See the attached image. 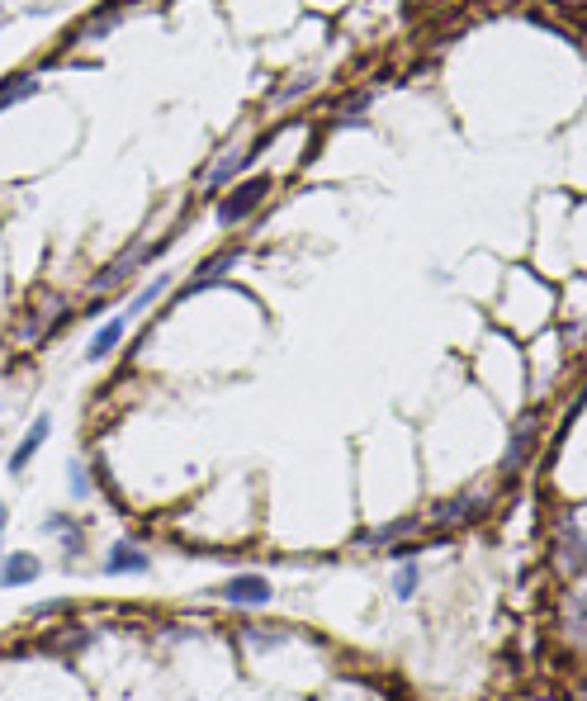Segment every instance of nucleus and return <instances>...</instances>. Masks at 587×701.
<instances>
[{
    "label": "nucleus",
    "mask_w": 587,
    "mask_h": 701,
    "mask_svg": "<svg viewBox=\"0 0 587 701\" xmlns=\"http://www.w3.org/2000/svg\"><path fill=\"white\" fill-rule=\"evenodd\" d=\"M38 574H43V564L29 550H15V555L0 559V588H29Z\"/></svg>",
    "instance_id": "f03ea898"
},
{
    "label": "nucleus",
    "mask_w": 587,
    "mask_h": 701,
    "mask_svg": "<svg viewBox=\"0 0 587 701\" xmlns=\"http://www.w3.org/2000/svg\"><path fill=\"white\" fill-rule=\"evenodd\" d=\"M417 578H422V574H417V564L398 569V578H393V593H398V597H412V593H417Z\"/></svg>",
    "instance_id": "9d476101"
},
{
    "label": "nucleus",
    "mask_w": 587,
    "mask_h": 701,
    "mask_svg": "<svg viewBox=\"0 0 587 701\" xmlns=\"http://www.w3.org/2000/svg\"><path fill=\"white\" fill-rule=\"evenodd\" d=\"M223 602H237V607H261V602H270V583L266 578H232V583H223Z\"/></svg>",
    "instance_id": "39448f33"
},
{
    "label": "nucleus",
    "mask_w": 587,
    "mask_h": 701,
    "mask_svg": "<svg viewBox=\"0 0 587 701\" xmlns=\"http://www.w3.org/2000/svg\"><path fill=\"white\" fill-rule=\"evenodd\" d=\"M232 266H237V252H223V256H218V261H209V266H199V275H195V285H190V294H195V289H204V285H209V280H218V275H228Z\"/></svg>",
    "instance_id": "6e6552de"
},
{
    "label": "nucleus",
    "mask_w": 587,
    "mask_h": 701,
    "mask_svg": "<svg viewBox=\"0 0 587 701\" xmlns=\"http://www.w3.org/2000/svg\"><path fill=\"white\" fill-rule=\"evenodd\" d=\"M242 166H247V162H242V157H223V162H218L214 171H209V185H223V180H228V176H237Z\"/></svg>",
    "instance_id": "9b49d317"
},
{
    "label": "nucleus",
    "mask_w": 587,
    "mask_h": 701,
    "mask_svg": "<svg viewBox=\"0 0 587 701\" xmlns=\"http://www.w3.org/2000/svg\"><path fill=\"white\" fill-rule=\"evenodd\" d=\"M29 95H38V76H10V81H0V109L19 105Z\"/></svg>",
    "instance_id": "0eeeda50"
},
{
    "label": "nucleus",
    "mask_w": 587,
    "mask_h": 701,
    "mask_svg": "<svg viewBox=\"0 0 587 701\" xmlns=\"http://www.w3.org/2000/svg\"><path fill=\"white\" fill-rule=\"evenodd\" d=\"M105 574H147V555L133 540H114L105 555Z\"/></svg>",
    "instance_id": "20e7f679"
},
{
    "label": "nucleus",
    "mask_w": 587,
    "mask_h": 701,
    "mask_svg": "<svg viewBox=\"0 0 587 701\" xmlns=\"http://www.w3.org/2000/svg\"><path fill=\"white\" fill-rule=\"evenodd\" d=\"M48 436H53V417H34V427L24 432V441H19L15 455H10V474H24V469H29V460L43 450V441H48Z\"/></svg>",
    "instance_id": "7ed1b4c3"
},
{
    "label": "nucleus",
    "mask_w": 587,
    "mask_h": 701,
    "mask_svg": "<svg viewBox=\"0 0 587 701\" xmlns=\"http://www.w3.org/2000/svg\"><path fill=\"white\" fill-rule=\"evenodd\" d=\"M67 484H72V498H76V503H81V498L90 493V479H86V469H81V465H67Z\"/></svg>",
    "instance_id": "f8f14e48"
},
{
    "label": "nucleus",
    "mask_w": 587,
    "mask_h": 701,
    "mask_svg": "<svg viewBox=\"0 0 587 701\" xmlns=\"http://www.w3.org/2000/svg\"><path fill=\"white\" fill-rule=\"evenodd\" d=\"M5 517H10V512H5V503H0V531H5Z\"/></svg>",
    "instance_id": "4468645a"
},
{
    "label": "nucleus",
    "mask_w": 587,
    "mask_h": 701,
    "mask_svg": "<svg viewBox=\"0 0 587 701\" xmlns=\"http://www.w3.org/2000/svg\"><path fill=\"white\" fill-rule=\"evenodd\" d=\"M53 612H67V602H38V607H29V616H34V621H48Z\"/></svg>",
    "instance_id": "ddd939ff"
},
{
    "label": "nucleus",
    "mask_w": 587,
    "mask_h": 701,
    "mask_svg": "<svg viewBox=\"0 0 587 701\" xmlns=\"http://www.w3.org/2000/svg\"><path fill=\"white\" fill-rule=\"evenodd\" d=\"M124 332H128V318H114V323H105L95 337H90V346H86V360L90 365H100V360L114 351V346L124 342Z\"/></svg>",
    "instance_id": "423d86ee"
},
{
    "label": "nucleus",
    "mask_w": 587,
    "mask_h": 701,
    "mask_svg": "<svg viewBox=\"0 0 587 701\" xmlns=\"http://www.w3.org/2000/svg\"><path fill=\"white\" fill-rule=\"evenodd\" d=\"M261 195H266V180H247V185H237L223 204H218V223L223 228H232V223H242V218L261 204Z\"/></svg>",
    "instance_id": "f257e3e1"
},
{
    "label": "nucleus",
    "mask_w": 587,
    "mask_h": 701,
    "mask_svg": "<svg viewBox=\"0 0 587 701\" xmlns=\"http://www.w3.org/2000/svg\"><path fill=\"white\" fill-rule=\"evenodd\" d=\"M161 289H166V275H157V280H152V285H147L143 294H138V299L128 304V313H124V318H138L143 308H152V304H157V299H161Z\"/></svg>",
    "instance_id": "1a4fd4ad"
}]
</instances>
